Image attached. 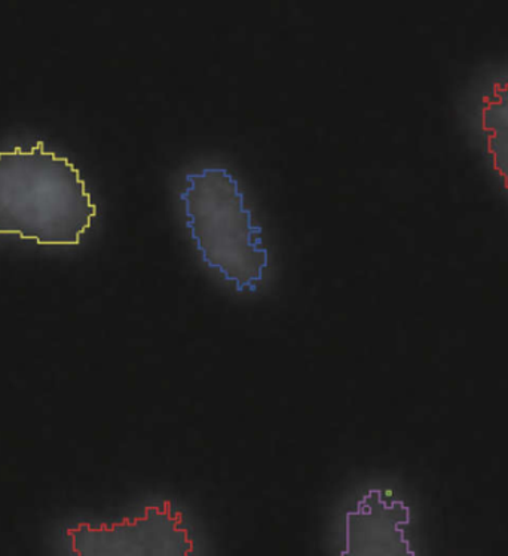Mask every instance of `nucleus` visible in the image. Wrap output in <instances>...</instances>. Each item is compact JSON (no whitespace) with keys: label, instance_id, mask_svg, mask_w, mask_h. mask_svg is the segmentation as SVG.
<instances>
[{"label":"nucleus","instance_id":"obj_1","mask_svg":"<svg viewBox=\"0 0 508 556\" xmlns=\"http://www.w3.org/2000/svg\"><path fill=\"white\" fill-rule=\"evenodd\" d=\"M97 216L87 184L66 156L34 148L0 152V237L78 245Z\"/></svg>","mask_w":508,"mask_h":556},{"label":"nucleus","instance_id":"obj_5","mask_svg":"<svg viewBox=\"0 0 508 556\" xmlns=\"http://www.w3.org/2000/svg\"><path fill=\"white\" fill-rule=\"evenodd\" d=\"M482 130L487 137L492 164L508 191V80L495 84L483 99Z\"/></svg>","mask_w":508,"mask_h":556},{"label":"nucleus","instance_id":"obj_3","mask_svg":"<svg viewBox=\"0 0 508 556\" xmlns=\"http://www.w3.org/2000/svg\"><path fill=\"white\" fill-rule=\"evenodd\" d=\"M68 556H192L195 543L172 502L144 507L118 522H79L67 528Z\"/></svg>","mask_w":508,"mask_h":556},{"label":"nucleus","instance_id":"obj_2","mask_svg":"<svg viewBox=\"0 0 508 556\" xmlns=\"http://www.w3.org/2000/svg\"><path fill=\"white\" fill-rule=\"evenodd\" d=\"M180 200L204 264L237 292H256L269 267V250L237 177L221 167L189 173Z\"/></svg>","mask_w":508,"mask_h":556},{"label":"nucleus","instance_id":"obj_4","mask_svg":"<svg viewBox=\"0 0 508 556\" xmlns=\"http://www.w3.org/2000/svg\"><path fill=\"white\" fill-rule=\"evenodd\" d=\"M410 519L403 500L386 498L378 489L367 491L356 509L346 511L345 547L339 556H415L405 533Z\"/></svg>","mask_w":508,"mask_h":556}]
</instances>
